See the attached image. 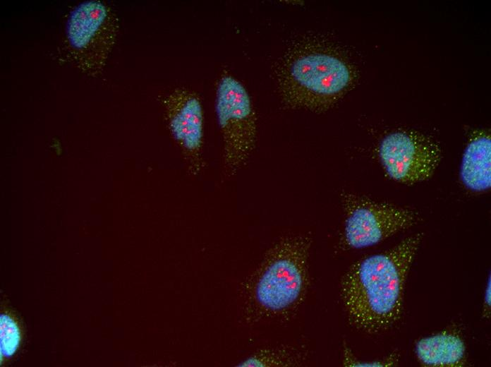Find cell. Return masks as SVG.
<instances>
[{
  "label": "cell",
  "mask_w": 491,
  "mask_h": 367,
  "mask_svg": "<svg viewBox=\"0 0 491 367\" xmlns=\"http://www.w3.org/2000/svg\"><path fill=\"white\" fill-rule=\"evenodd\" d=\"M423 234L359 260L344 275L341 295L349 320L368 332L392 327L399 319L406 279Z\"/></svg>",
  "instance_id": "6da1fadb"
},
{
  "label": "cell",
  "mask_w": 491,
  "mask_h": 367,
  "mask_svg": "<svg viewBox=\"0 0 491 367\" xmlns=\"http://www.w3.org/2000/svg\"><path fill=\"white\" fill-rule=\"evenodd\" d=\"M310 240L287 237L271 251L255 287L258 303L279 312L291 307L305 290Z\"/></svg>",
  "instance_id": "7a4b0ae2"
},
{
  "label": "cell",
  "mask_w": 491,
  "mask_h": 367,
  "mask_svg": "<svg viewBox=\"0 0 491 367\" xmlns=\"http://www.w3.org/2000/svg\"><path fill=\"white\" fill-rule=\"evenodd\" d=\"M350 81V70L343 61L327 54L309 53L290 64L283 87L289 104L323 109L334 102Z\"/></svg>",
  "instance_id": "3957f363"
},
{
  "label": "cell",
  "mask_w": 491,
  "mask_h": 367,
  "mask_svg": "<svg viewBox=\"0 0 491 367\" xmlns=\"http://www.w3.org/2000/svg\"><path fill=\"white\" fill-rule=\"evenodd\" d=\"M118 30L116 14L99 1L83 2L71 11L66 25L68 49L82 72L95 77L102 71Z\"/></svg>",
  "instance_id": "277c9868"
},
{
  "label": "cell",
  "mask_w": 491,
  "mask_h": 367,
  "mask_svg": "<svg viewBox=\"0 0 491 367\" xmlns=\"http://www.w3.org/2000/svg\"><path fill=\"white\" fill-rule=\"evenodd\" d=\"M215 109L223 140L224 167L229 174H234L254 149L257 128L250 96L233 76L225 75L219 80Z\"/></svg>",
  "instance_id": "5b68a950"
},
{
  "label": "cell",
  "mask_w": 491,
  "mask_h": 367,
  "mask_svg": "<svg viewBox=\"0 0 491 367\" xmlns=\"http://www.w3.org/2000/svg\"><path fill=\"white\" fill-rule=\"evenodd\" d=\"M341 198L346 215L344 241L353 248L377 244L419 219L418 214L408 208L348 193Z\"/></svg>",
  "instance_id": "8992f818"
},
{
  "label": "cell",
  "mask_w": 491,
  "mask_h": 367,
  "mask_svg": "<svg viewBox=\"0 0 491 367\" xmlns=\"http://www.w3.org/2000/svg\"><path fill=\"white\" fill-rule=\"evenodd\" d=\"M379 155L392 179L411 184L425 181L433 174L441 152L431 138L413 131H399L382 139Z\"/></svg>",
  "instance_id": "52a82bcc"
},
{
  "label": "cell",
  "mask_w": 491,
  "mask_h": 367,
  "mask_svg": "<svg viewBox=\"0 0 491 367\" xmlns=\"http://www.w3.org/2000/svg\"><path fill=\"white\" fill-rule=\"evenodd\" d=\"M169 131L183 155L188 172L198 175L204 167V116L201 100L193 91L176 88L164 97Z\"/></svg>",
  "instance_id": "ba28073f"
},
{
  "label": "cell",
  "mask_w": 491,
  "mask_h": 367,
  "mask_svg": "<svg viewBox=\"0 0 491 367\" xmlns=\"http://www.w3.org/2000/svg\"><path fill=\"white\" fill-rule=\"evenodd\" d=\"M460 177L464 186L481 192L491 186V139L478 134L468 143L461 160Z\"/></svg>",
  "instance_id": "9c48e42d"
},
{
  "label": "cell",
  "mask_w": 491,
  "mask_h": 367,
  "mask_svg": "<svg viewBox=\"0 0 491 367\" xmlns=\"http://www.w3.org/2000/svg\"><path fill=\"white\" fill-rule=\"evenodd\" d=\"M415 353L419 361L427 366H460L465 359L466 345L458 334L442 332L420 339Z\"/></svg>",
  "instance_id": "30bf717a"
},
{
  "label": "cell",
  "mask_w": 491,
  "mask_h": 367,
  "mask_svg": "<svg viewBox=\"0 0 491 367\" xmlns=\"http://www.w3.org/2000/svg\"><path fill=\"white\" fill-rule=\"evenodd\" d=\"M23 337L19 319L11 311L3 310L0 315L1 364L11 359L20 347Z\"/></svg>",
  "instance_id": "8fae6325"
},
{
  "label": "cell",
  "mask_w": 491,
  "mask_h": 367,
  "mask_svg": "<svg viewBox=\"0 0 491 367\" xmlns=\"http://www.w3.org/2000/svg\"><path fill=\"white\" fill-rule=\"evenodd\" d=\"M345 362L346 366H392L396 363V358L393 356L387 360L374 361H360L356 359L351 358V355L345 351Z\"/></svg>",
  "instance_id": "7c38bea8"
},
{
  "label": "cell",
  "mask_w": 491,
  "mask_h": 367,
  "mask_svg": "<svg viewBox=\"0 0 491 367\" xmlns=\"http://www.w3.org/2000/svg\"><path fill=\"white\" fill-rule=\"evenodd\" d=\"M490 275H489V278L487 280V284L486 286L485 289V292L484 295V301H483V313L484 315H487L488 317V314H490V305H491V289H490Z\"/></svg>",
  "instance_id": "4fadbf2b"
}]
</instances>
